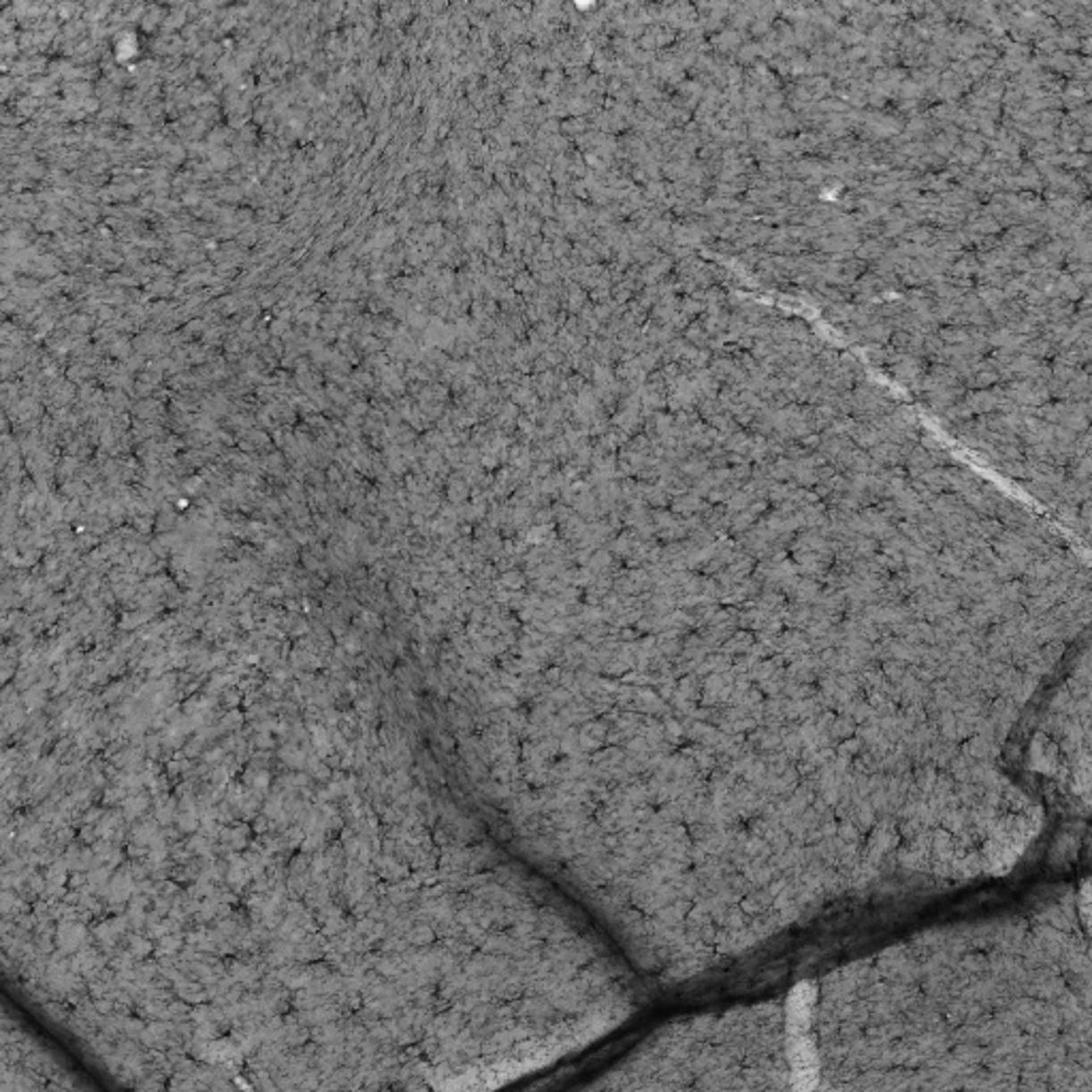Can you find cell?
I'll list each match as a JSON object with an SVG mask.
<instances>
[{"label": "cell", "instance_id": "1", "mask_svg": "<svg viewBox=\"0 0 1092 1092\" xmlns=\"http://www.w3.org/2000/svg\"><path fill=\"white\" fill-rule=\"evenodd\" d=\"M813 986L811 984H798L794 992L787 1001V1022H790L791 1033H805L808 1027V1018H811L813 1005Z\"/></svg>", "mask_w": 1092, "mask_h": 1092}, {"label": "cell", "instance_id": "2", "mask_svg": "<svg viewBox=\"0 0 1092 1092\" xmlns=\"http://www.w3.org/2000/svg\"><path fill=\"white\" fill-rule=\"evenodd\" d=\"M794 1078L800 1088H811L817 1078V1056H815V1047L807 1039H798L794 1047Z\"/></svg>", "mask_w": 1092, "mask_h": 1092}]
</instances>
